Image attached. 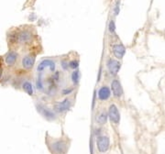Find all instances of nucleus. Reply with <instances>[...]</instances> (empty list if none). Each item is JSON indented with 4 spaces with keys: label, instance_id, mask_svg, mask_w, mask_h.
Wrapping results in <instances>:
<instances>
[{
    "label": "nucleus",
    "instance_id": "obj_1",
    "mask_svg": "<svg viewBox=\"0 0 165 154\" xmlns=\"http://www.w3.org/2000/svg\"><path fill=\"white\" fill-rule=\"evenodd\" d=\"M16 38L19 44H28L33 39V32L29 28H24L17 34Z\"/></svg>",
    "mask_w": 165,
    "mask_h": 154
},
{
    "label": "nucleus",
    "instance_id": "obj_2",
    "mask_svg": "<svg viewBox=\"0 0 165 154\" xmlns=\"http://www.w3.org/2000/svg\"><path fill=\"white\" fill-rule=\"evenodd\" d=\"M45 69H49L51 72H55L56 71L55 62L53 60H51V59H45V60L41 61L37 67V72L42 73Z\"/></svg>",
    "mask_w": 165,
    "mask_h": 154
},
{
    "label": "nucleus",
    "instance_id": "obj_3",
    "mask_svg": "<svg viewBox=\"0 0 165 154\" xmlns=\"http://www.w3.org/2000/svg\"><path fill=\"white\" fill-rule=\"evenodd\" d=\"M107 69H108V72L110 73V74L112 76H117L119 70H120V67H121V63L120 62H118V60H115V59H109L108 62H107Z\"/></svg>",
    "mask_w": 165,
    "mask_h": 154
},
{
    "label": "nucleus",
    "instance_id": "obj_4",
    "mask_svg": "<svg viewBox=\"0 0 165 154\" xmlns=\"http://www.w3.org/2000/svg\"><path fill=\"white\" fill-rule=\"evenodd\" d=\"M96 144H97V149L100 152H106L109 149V145H110L109 138L107 136H100L96 141Z\"/></svg>",
    "mask_w": 165,
    "mask_h": 154
},
{
    "label": "nucleus",
    "instance_id": "obj_5",
    "mask_svg": "<svg viewBox=\"0 0 165 154\" xmlns=\"http://www.w3.org/2000/svg\"><path fill=\"white\" fill-rule=\"evenodd\" d=\"M110 90H112V94L116 98H119L123 95V87L121 85L120 81L118 79H114L111 82V89Z\"/></svg>",
    "mask_w": 165,
    "mask_h": 154
},
{
    "label": "nucleus",
    "instance_id": "obj_6",
    "mask_svg": "<svg viewBox=\"0 0 165 154\" xmlns=\"http://www.w3.org/2000/svg\"><path fill=\"white\" fill-rule=\"evenodd\" d=\"M72 107V102L70 99L65 98L64 100H62V102H57L54 105V110L57 113H63L67 110L70 109V107Z\"/></svg>",
    "mask_w": 165,
    "mask_h": 154
},
{
    "label": "nucleus",
    "instance_id": "obj_7",
    "mask_svg": "<svg viewBox=\"0 0 165 154\" xmlns=\"http://www.w3.org/2000/svg\"><path fill=\"white\" fill-rule=\"evenodd\" d=\"M108 117H109L111 122H113L115 124H118L119 123V121H120V114H119L118 108L117 107V106L115 104H112L109 107Z\"/></svg>",
    "mask_w": 165,
    "mask_h": 154
},
{
    "label": "nucleus",
    "instance_id": "obj_8",
    "mask_svg": "<svg viewBox=\"0 0 165 154\" xmlns=\"http://www.w3.org/2000/svg\"><path fill=\"white\" fill-rule=\"evenodd\" d=\"M111 96V90L108 86L103 85L99 88L97 97L100 101H107L110 98Z\"/></svg>",
    "mask_w": 165,
    "mask_h": 154
},
{
    "label": "nucleus",
    "instance_id": "obj_9",
    "mask_svg": "<svg viewBox=\"0 0 165 154\" xmlns=\"http://www.w3.org/2000/svg\"><path fill=\"white\" fill-rule=\"evenodd\" d=\"M112 51H113V54L114 56L118 59V60H121L125 54H126V48L123 44L121 43H118V44H115L112 48Z\"/></svg>",
    "mask_w": 165,
    "mask_h": 154
},
{
    "label": "nucleus",
    "instance_id": "obj_10",
    "mask_svg": "<svg viewBox=\"0 0 165 154\" xmlns=\"http://www.w3.org/2000/svg\"><path fill=\"white\" fill-rule=\"evenodd\" d=\"M35 56L33 55H26L22 58L21 60V64L22 67L26 70H31L35 64Z\"/></svg>",
    "mask_w": 165,
    "mask_h": 154
},
{
    "label": "nucleus",
    "instance_id": "obj_11",
    "mask_svg": "<svg viewBox=\"0 0 165 154\" xmlns=\"http://www.w3.org/2000/svg\"><path fill=\"white\" fill-rule=\"evenodd\" d=\"M52 150L54 152H56L57 154H62L64 153L67 150V145L65 142L60 141H56L54 143H52V146H51Z\"/></svg>",
    "mask_w": 165,
    "mask_h": 154
},
{
    "label": "nucleus",
    "instance_id": "obj_12",
    "mask_svg": "<svg viewBox=\"0 0 165 154\" xmlns=\"http://www.w3.org/2000/svg\"><path fill=\"white\" fill-rule=\"evenodd\" d=\"M38 111L42 114V116L44 118H46L47 119H50V120H52V119H55L56 118V116L55 114L49 108L45 107H42V106H39L38 107Z\"/></svg>",
    "mask_w": 165,
    "mask_h": 154
},
{
    "label": "nucleus",
    "instance_id": "obj_13",
    "mask_svg": "<svg viewBox=\"0 0 165 154\" xmlns=\"http://www.w3.org/2000/svg\"><path fill=\"white\" fill-rule=\"evenodd\" d=\"M17 53L16 51H9L6 58H5V62L7 66L11 67L13 65H15V63L17 62Z\"/></svg>",
    "mask_w": 165,
    "mask_h": 154
},
{
    "label": "nucleus",
    "instance_id": "obj_14",
    "mask_svg": "<svg viewBox=\"0 0 165 154\" xmlns=\"http://www.w3.org/2000/svg\"><path fill=\"white\" fill-rule=\"evenodd\" d=\"M22 89H23L24 92H26L28 96H32L33 93H34L33 85H32L31 83L28 82V81H25V82L22 84Z\"/></svg>",
    "mask_w": 165,
    "mask_h": 154
},
{
    "label": "nucleus",
    "instance_id": "obj_15",
    "mask_svg": "<svg viewBox=\"0 0 165 154\" xmlns=\"http://www.w3.org/2000/svg\"><path fill=\"white\" fill-rule=\"evenodd\" d=\"M80 72L78 69L76 70H73L72 75H71V80H72V83L74 85H77L80 82V78H81V75H80Z\"/></svg>",
    "mask_w": 165,
    "mask_h": 154
},
{
    "label": "nucleus",
    "instance_id": "obj_16",
    "mask_svg": "<svg viewBox=\"0 0 165 154\" xmlns=\"http://www.w3.org/2000/svg\"><path fill=\"white\" fill-rule=\"evenodd\" d=\"M107 121V114L106 111H102L96 118V122L99 124V125H104L106 124Z\"/></svg>",
    "mask_w": 165,
    "mask_h": 154
},
{
    "label": "nucleus",
    "instance_id": "obj_17",
    "mask_svg": "<svg viewBox=\"0 0 165 154\" xmlns=\"http://www.w3.org/2000/svg\"><path fill=\"white\" fill-rule=\"evenodd\" d=\"M36 86H37V89L39 90V91H42L44 89V85H43V81H42V73H38V76H37V79H36Z\"/></svg>",
    "mask_w": 165,
    "mask_h": 154
},
{
    "label": "nucleus",
    "instance_id": "obj_18",
    "mask_svg": "<svg viewBox=\"0 0 165 154\" xmlns=\"http://www.w3.org/2000/svg\"><path fill=\"white\" fill-rule=\"evenodd\" d=\"M79 67V61L78 60H72L69 62V68L73 69V70H76Z\"/></svg>",
    "mask_w": 165,
    "mask_h": 154
},
{
    "label": "nucleus",
    "instance_id": "obj_19",
    "mask_svg": "<svg viewBox=\"0 0 165 154\" xmlns=\"http://www.w3.org/2000/svg\"><path fill=\"white\" fill-rule=\"evenodd\" d=\"M108 31L111 35L116 33V24L114 20H110L109 25H108Z\"/></svg>",
    "mask_w": 165,
    "mask_h": 154
},
{
    "label": "nucleus",
    "instance_id": "obj_20",
    "mask_svg": "<svg viewBox=\"0 0 165 154\" xmlns=\"http://www.w3.org/2000/svg\"><path fill=\"white\" fill-rule=\"evenodd\" d=\"M69 62H70V61H69L67 58L62 59V60L61 61V66H62V68L63 71H67V70L69 69Z\"/></svg>",
    "mask_w": 165,
    "mask_h": 154
},
{
    "label": "nucleus",
    "instance_id": "obj_21",
    "mask_svg": "<svg viewBox=\"0 0 165 154\" xmlns=\"http://www.w3.org/2000/svg\"><path fill=\"white\" fill-rule=\"evenodd\" d=\"M73 91H74V89H73V87H68V88H64V89L62 91V94L63 96H68V95L72 94Z\"/></svg>",
    "mask_w": 165,
    "mask_h": 154
},
{
    "label": "nucleus",
    "instance_id": "obj_22",
    "mask_svg": "<svg viewBox=\"0 0 165 154\" xmlns=\"http://www.w3.org/2000/svg\"><path fill=\"white\" fill-rule=\"evenodd\" d=\"M118 13H119V1H117L116 6H115V9H114V14L116 16H118Z\"/></svg>",
    "mask_w": 165,
    "mask_h": 154
},
{
    "label": "nucleus",
    "instance_id": "obj_23",
    "mask_svg": "<svg viewBox=\"0 0 165 154\" xmlns=\"http://www.w3.org/2000/svg\"><path fill=\"white\" fill-rule=\"evenodd\" d=\"M2 75H3V68H2V64L0 62V80L2 78Z\"/></svg>",
    "mask_w": 165,
    "mask_h": 154
}]
</instances>
